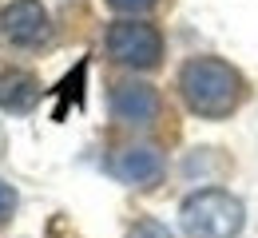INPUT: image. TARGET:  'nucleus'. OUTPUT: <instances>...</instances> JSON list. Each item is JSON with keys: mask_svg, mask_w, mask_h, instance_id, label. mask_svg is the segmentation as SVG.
<instances>
[{"mask_svg": "<svg viewBox=\"0 0 258 238\" xmlns=\"http://www.w3.org/2000/svg\"><path fill=\"white\" fill-rule=\"evenodd\" d=\"M179 88H183L187 107L203 119H223L242 100V75L226 60H215V56H199L191 64H183Z\"/></svg>", "mask_w": 258, "mask_h": 238, "instance_id": "f257e3e1", "label": "nucleus"}, {"mask_svg": "<svg viewBox=\"0 0 258 238\" xmlns=\"http://www.w3.org/2000/svg\"><path fill=\"white\" fill-rule=\"evenodd\" d=\"M179 218H183L187 238H238L242 222H246V210L234 195L211 187V191H195L183 203Z\"/></svg>", "mask_w": 258, "mask_h": 238, "instance_id": "f03ea898", "label": "nucleus"}, {"mask_svg": "<svg viewBox=\"0 0 258 238\" xmlns=\"http://www.w3.org/2000/svg\"><path fill=\"white\" fill-rule=\"evenodd\" d=\"M107 56L123 68H155L163 60V36L143 20H119L107 28Z\"/></svg>", "mask_w": 258, "mask_h": 238, "instance_id": "7ed1b4c3", "label": "nucleus"}, {"mask_svg": "<svg viewBox=\"0 0 258 238\" xmlns=\"http://www.w3.org/2000/svg\"><path fill=\"white\" fill-rule=\"evenodd\" d=\"M0 32L20 48H32L48 36V12L40 0H12L0 12Z\"/></svg>", "mask_w": 258, "mask_h": 238, "instance_id": "20e7f679", "label": "nucleus"}, {"mask_svg": "<svg viewBox=\"0 0 258 238\" xmlns=\"http://www.w3.org/2000/svg\"><path fill=\"white\" fill-rule=\"evenodd\" d=\"M111 175L119 179V183H131V187H151V183H159L167 163H163V155L155 147H123L119 155H111Z\"/></svg>", "mask_w": 258, "mask_h": 238, "instance_id": "39448f33", "label": "nucleus"}, {"mask_svg": "<svg viewBox=\"0 0 258 238\" xmlns=\"http://www.w3.org/2000/svg\"><path fill=\"white\" fill-rule=\"evenodd\" d=\"M111 115L123 123H151L159 115V96L147 84H119L111 92Z\"/></svg>", "mask_w": 258, "mask_h": 238, "instance_id": "423d86ee", "label": "nucleus"}, {"mask_svg": "<svg viewBox=\"0 0 258 238\" xmlns=\"http://www.w3.org/2000/svg\"><path fill=\"white\" fill-rule=\"evenodd\" d=\"M36 103H40V84H36L28 71H8V75H0V107H4V111L24 115V111H32Z\"/></svg>", "mask_w": 258, "mask_h": 238, "instance_id": "0eeeda50", "label": "nucleus"}, {"mask_svg": "<svg viewBox=\"0 0 258 238\" xmlns=\"http://www.w3.org/2000/svg\"><path fill=\"white\" fill-rule=\"evenodd\" d=\"M127 238H171V230L163 222H155V218H143V222H135L127 230Z\"/></svg>", "mask_w": 258, "mask_h": 238, "instance_id": "6e6552de", "label": "nucleus"}, {"mask_svg": "<svg viewBox=\"0 0 258 238\" xmlns=\"http://www.w3.org/2000/svg\"><path fill=\"white\" fill-rule=\"evenodd\" d=\"M12 210H16V191L0 179V222H8V218H12Z\"/></svg>", "mask_w": 258, "mask_h": 238, "instance_id": "1a4fd4ad", "label": "nucleus"}, {"mask_svg": "<svg viewBox=\"0 0 258 238\" xmlns=\"http://www.w3.org/2000/svg\"><path fill=\"white\" fill-rule=\"evenodd\" d=\"M111 8H119V12H143V8H151L155 0H107Z\"/></svg>", "mask_w": 258, "mask_h": 238, "instance_id": "9d476101", "label": "nucleus"}]
</instances>
